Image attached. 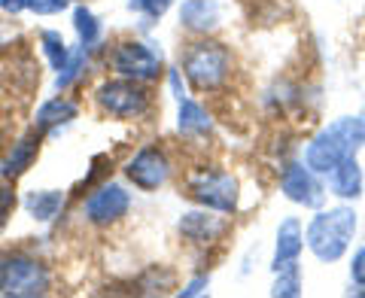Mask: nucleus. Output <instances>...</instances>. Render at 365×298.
<instances>
[{"label":"nucleus","instance_id":"14","mask_svg":"<svg viewBox=\"0 0 365 298\" xmlns=\"http://www.w3.org/2000/svg\"><path fill=\"white\" fill-rule=\"evenodd\" d=\"M304 253V225L299 216H287L277 225V235H274V253H271V271H277L283 265H292L299 262Z\"/></svg>","mask_w":365,"mask_h":298},{"label":"nucleus","instance_id":"18","mask_svg":"<svg viewBox=\"0 0 365 298\" xmlns=\"http://www.w3.org/2000/svg\"><path fill=\"white\" fill-rule=\"evenodd\" d=\"M64 204H67V195L61 189H31L21 198L25 213L40 225H52L64 213Z\"/></svg>","mask_w":365,"mask_h":298},{"label":"nucleus","instance_id":"9","mask_svg":"<svg viewBox=\"0 0 365 298\" xmlns=\"http://www.w3.org/2000/svg\"><path fill=\"white\" fill-rule=\"evenodd\" d=\"M122 174H125V180H128L134 189L158 192V189L168 186L170 177H174V158H170V153L165 146L146 143V146L137 149L128 162H125Z\"/></svg>","mask_w":365,"mask_h":298},{"label":"nucleus","instance_id":"10","mask_svg":"<svg viewBox=\"0 0 365 298\" xmlns=\"http://www.w3.org/2000/svg\"><path fill=\"white\" fill-rule=\"evenodd\" d=\"M280 195L304 210H319L326 207V198H329L326 177L314 174L304 162H289L280 170Z\"/></svg>","mask_w":365,"mask_h":298},{"label":"nucleus","instance_id":"20","mask_svg":"<svg viewBox=\"0 0 365 298\" xmlns=\"http://www.w3.org/2000/svg\"><path fill=\"white\" fill-rule=\"evenodd\" d=\"M73 31H76V40L88 46V49H95V46L104 40V25H101V19L91 13L86 4L73 6Z\"/></svg>","mask_w":365,"mask_h":298},{"label":"nucleus","instance_id":"19","mask_svg":"<svg viewBox=\"0 0 365 298\" xmlns=\"http://www.w3.org/2000/svg\"><path fill=\"white\" fill-rule=\"evenodd\" d=\"M88 58H91V49L83 43H76L71 49V58H67V64L61 67L58 73H55V95H64V91H71L79 79L86 76L88 71Z\"/></svg>","mask_w":365,"mask_h":298},{"label":"nucleus","instance_id":"30","mask_svg":"<svg viewBox=\"0 0 365 298\" xmlns=\"http://www.w3.org/2000/svg\"><path fill=\"white\" fill-rule=\"evenodd\" d=\"M71 4H79V0H71Z\"/></svg>","mask_w":365,"mask_h":298},{"label":"nucleus","instance_id":"17","mask_svg":"<svg viewBox=\"0 0 365 298\" xmlns=\"http://www.w3.org/2000/svg\"><path fill=\"white\" fill-rule=\"evenodd\" d=\"M326 189L332 198L338 201H356L362 198V192H365V174H362V168L356 158H347V162H341L335 170H329L326 174Z\"/></svg>","mask_w":365,"mask_h":298},{"label":"nucleus","instance_id":"12","mask_svg":"<svg viewBox=\"0 0 365 298\" xmlns=\"http://www.w3.org/2000/svg\"><path fill=\"white\" fill-rule=\"evenodd\" d=\"M177 19L180 28L192 37H213L225 21V4L222 0H182Z\"/></svg>","mask_w":365,"mask_h":298},{"label":"nucleus","instance_id":"4","mask_svg":"<svg viewBox=\"0 0 365 298\" xmlns=\"http://www.w3.org/2000/svg\"><path fill=\"white\" fill-rule=\"evenodd\" d=\"M55 286L49 262L25 247H9L0 253V295L6 298H43Z\"/></svg>","mask_w":365,"mask_h":298},{"label":"nucleus","instance_id":"1","mask_svg":"<svg viewBox=\"0 0 365 298\" xmlns=\"http://www.w3.org/2000/svg\"><path fill=\"white\" fill-rule=\"evenodd\" d=\"M180 71L192 91L220 95L235 76V55L216 37H192L180 52Z\"/></svg>","mask_w":365,"mask_h":298},{"label":"nucleus","instance_id":"3","mask_svg":"<svg viewBox=\"0 0 365 298\" xmlns=\"http://www.w3.org/2000/svg\"><path fill=\"white\" fill-rule=\"evenodd\" d=\"M356 210L350 201H341L335 207H319L304 225V247L323 265H335L347 256V250L356 235Z\"/></svg>","mask_w":365,"mask_h":298},{"label":"nucleus","instance_id":"22","mask_svg":"<svg viewBox=\"0 0 365 298\" xmlns=\"http://www.w3.org/2000/svg\"><path fill=\"white\" fill-rule=\"evenodd\" d=\"M37 46H40L43 58L49 61V67H52L55 73H58L61 67L67 64V58H71V46L64 43L61 31H55V28H46V31H40V37H37Z\"/></svg>","mask_w":365,"mask_h":298},{"label":"nucleus","instance_id":"23","mask_svg":"<svg viewBox=\"0 0 365 298\" xmlns=\"http://www.w3.org/2000/svg\"><path fill=\"white\" fill-rule=\"evenodd\" d=\"M170 6H174V0H128V9H131V13L143 16L146 21H158Z\"/></svg>","mask_w":365,"mask_h":298},{"label":"nucleus","instance_id":"13","mask_svg":"<svg viewBox=\"0 0 365 298\" xmlns=\"http://www.w3.org/2000/svg\"><path fill=\"white\" fill-rule=\"evenodd\" d=\"M43 140H46V134L40 128H34V125L25 134H19L13 140V146L6 149V155L0 158V177L9 180V183H19L34 168V162L40 158Z\"/></svg>","mask_w":365,"mask_h":298},{"label":"nucleus","instance_id":"25","mask_svg":"<svg viewBox=\"0 0 365 298\" xmlns=\"http://www.w3.org/2000/svg\"><path fill=\"white\" fill-rule=\"evenodd\" d=\"M64 9H71V0H31L28 13L34 16H61Z\"/></svg>","mask_w":365,"mask_h":298},{"label":"nucleus","instance_id":"7","mask_svg":"<svg viewBox=\"0 0 365 298\" xmlns=\"http://www.w3.org/2000/svg\"><path fill=\"white\" fill-rule=\"evenodd\" d=\"M107 67L113 76L137 79V83L146 86L158 83L168 73L162 49L150 40H137V37H122L113 43V49L107 52Z\"/></svg>","mask_w":365,"mask_h":298},{"label":"nucleus","instance_id":"6","mask_svg":"<svg viewBox=\"0 0 365 298\" xmlns=\"http://www.w3.org/2000/svg\"><path fill=\"white\" fill-rule=\"evenodd\" d=\"M182 195H186L195 207H207L216 213L235 216L237 207H241V180H237L232 170H222L216 165L198 168L182 183Z\"/></svg>","mask_w":365,"mask_h":298},{"label":"nucleus","instance_id":"11","mask_svg":"<svg viewBox=\"0 0 365 298\" xmlns=\"http://www.w3.org/2000/svg\"><path fill=\"white\" fill-rule=\"evenodd\" d=\"M177 235L195 250H210L228 235V220L225 213H216L207 207L186 210L177 220Z\"/></svg>","mask_w":365,"mask_h":298},{"label":"nucleus","instance_id":"28","mask_svg":"<svg viewBox=\"0 0 365 298\" xmlns=\"http://www.w3.org/2000/svg\"><path fill=\"white\" fill-rule=\"evenodd\" d=\"M28 4L31 0H0V9H4V16H21L28 13Z\"/></svg>","mask_w":365,"mask_h":298},{"label":"nucleus","instance_id":"26","mask_svg":"<svg viewBox=\"0 0 365 298\" xmlns=\"http://www.w3.org/2000/svg\"><path fill=\"white\" fill-rule=\"evenodd\" d=\"M207 289H210V274L201 271V274H195V277H192L186 286H182V289H177V295H180V298H198V295H204Z\"/></svg>","mask_w":365,"mask_h":298},{"label":"nucleus","instance_id":"15","mask_svg":"<svg viewBox=\"0 0 365 298\" xmlns=\"http://www.w3.org/2000/svg\"><path fill=\"white\" fill-rule=\"evenodd\" d=\"M177 131L180 137H186V140L198 143V140H207L213 137V116L210 110L201 104L195 98H180L177 101Z\"/></svg>","mask_w":365,"mask_h":298},{"label":"nucleus","instance_id":"29","mask_svg":"<svg viewBox=\"0 0 365 298\" xmlns=\"http://www.w3.org/2000/svg\"><path fill=\"white\" fill-rule=\"evenodd\" d=\"M0 46H4V34H0Z\"/></svg>","mask_w":365,"mask_h":298},{"label":"nucleus","instance_id":"8","mask_svg":"<svg viewBox=\"0 0 365 298\" xmlns=\"http://www.w3.org/2000/svg\"><path fill=\"white\" fill-rule=\"evenodd\" d=\"M79 213H83V220L91 228H113V225L125 222V216L131 213V192L116 180L98 183L83 198Z\"/></svg>","mask_w":365,"mask_h":298},{"label":"nucleus","instance_id":"16","mask_svg":"<svg viewBox=\"0 0 365 298\" xmlns=\"http://www.w3.org/2000/svg\"><path fill=\"white\" fill-rule=\"evenodd\" d=\"M79 116V104L71 101L67 95H55L49 101H43L37 107V116H34V128H40L46 137L67 128V125H73Z\"/></svg>","mask_w":365,"mask_h":298},{"label":"nucleus","instance_id":"27","mask_svg":"<svg viewBox=\"0 0 365 298\" xmlns=\"http://www.w3.org/2000/svg\"><path fill=\"white\" fill-rule=\"evenodd\" d=\"M350 283L365 286V247H359L350 259Z\"/></svg>","mask_w":365,"mask_h":298},{"label":"nucleus","instance_id":"24","mask_svg":"<svg viewBox=\"0 0 365 298\" xmlns=\"http://www.w3.org/2000/svg\"><path fill=\"white\" fill-rule=\"evenodd\" d=\"M16 207H19L16 183H9V180H4V177H0V232H4V228H6L9 216L16 213Z\"/></svg>","mask_w":365,"mask_h":298},{"label":"nucleus","instance_id":"21","mask_svg":"<svg viewBox=\"0 0 365 298\" xmlns=\"http://www.w3.org/2000/svg\"><path fill=\"white\" fill-rule=\"evenodd\" d=\"M304 292V274L302 265L292 262V265H283L274 271V283H271V295L274 298H299Z\"/></svg>","mask_w":365,"mask_h":298},{"label":"nucleus","instance_id":"2","mask_svg":"<svg viewBox=\"0 0 365 298\" xmlns=\"http://www.w3.org/2000/svg\"><path fill=\"white\" fill-rule=\"evenodd\" d=\"M365 149V113L359 116H338L329 125H323L311 140L304 143L302 162L314 170V174L326 177L341 162L356 158Z\"/></svg>","mask_w":365,"mask_h":298},{"label":"nucleus","instance_id":"5","mask_svg":"<svg viewBox=\"0 0 365 298\" xmlns=\"http://www.w3.org/2000/svg\"><path fill=\"white\" fill-rule=\"evenodd\" d=\"M91 101L101 116L113 122H140L155 110V95L153 86L137 83V79L125 76H107L101 79L91 91Z\"/></svg>","mask_w":365,"mask_h":298}]
</instances>
